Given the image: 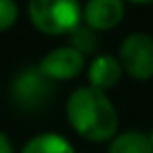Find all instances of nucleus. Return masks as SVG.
Returning a JSON list of instances; mask_svg holds the SVG:
<instances>
[{
	"instance_id": "obj_1",
	"label": "nucleus",
	"mask_w": 153,
	"mask_h": 153,
	"mask_svg": "<svg viewBox=\"0 0 153 153\" xmlns=\"http://www.w3.org/2000/svg\"><path fill=\"white\" fill-rule=\"evenodd\" d=\"M67 120L71 128L94 143L115 136L117 111L107 94L92 86H82L67 99Z\"/></svg>"
},
{
	"instance_id": "obj_2",
	"label": "nucleus",
	"mask_w": 153,
	"mask_h": 153,
	"mask_svg": "<svg viewBox=\"0 0 153 153\" xmlns=\"http://www.w3.org/2000/svg\"><path fill=\"white\" fill-rule=\"evenodd\" d=\"M27 15L34 27L48 36L71 34L82 23V7L78 0H30Z\"/></svg>"
},
{
	"instance_id": "obj_3",
	"label": "nucleus",
	"mask_w": 153,
	"mask_h": 153,
	"mask_svg": "<svg viewBox=\"0 0 153 153\" xmlns=\"http://www.w3.org/2000/svg\"><path fill=\"white\" fill-rule=\"evenodd\" d=\"M122 69L134 80L153 76V38L147 34H130L120 46Z\"/></svg>"
},
{
	"instance_id": "obj_4",
	"label": "nucleus",
	"mask_w": 153,
	"mask_h": 153,
	"mask_svg": "<svg viewBox=\"0 0 153 153\" xmlns=\"http://www.w3.org/2000/svg\"><path fill=\"white\" fill-rule=\"evenodd\" d=\"M11 92H13V99L19 103V107L36 109L44 101H48L53 92V80H48L38 67H30L15 78Z\"/></svg>"
},
{
	"instance_id": "obj_5",
	"label": "nucleus",
	"mask_w": 153,
	"mask_h": 153,
	"mask_svg": "<svg viewBox=\"0 0 153 153\" xmlns=\"http://www.w3.org/2000/svg\"><path fill=\"white\" fill-rule=\"evenodd\" d=\"M38 69L53 82L71 80L84 69V55L74 46H61L42 57Z\"/></svg>"
},
{
	"instance_id": "obj_6",
	"label": "nucleus",
	"mask_w": 153,
	"mask_h": 153,
	"mask_svg": "<svg viewBox=\"0 0 153 153\" xmlns=\"http://www.w3.org/2000/svg\"><path fill=\"white\" fill-rule=\"evenodd\" d=\"M124 0H88L82 9V21L94 32H107L124 19Z\"/></svg>"
},
{
	"instance_id": "obj_7",
	"label": "nucleus",
	"mask_w": 153,
	"mask_h": 153,
	"mask_svg": "<svg viewBox=\"0 0 153 153\" xmlns=\"http://www.w3.org/2000/svg\"><path fill=\"white\" fill-rule=\"evenodd\" d=\"M120 76H122V63H120V59H115L111 55H99L88 67L90 86L99 88L103 92L113 88L117 84Z\"/></svg>"
},
{
	"instance_id": "obj_8",
	"label": "nucleus",
	"mask_w": 153,
	"mask_h": 153,
	"mask_svg": "<svg viewBox=\"0 0 153 153\" xmlns=\"http://www.w3.org/2000/svg\"><path fill=\"white\" fill-rule=\"evenodd\" d=\"M21 153H76L71 143L55 132H44V134H36L34 138H30Z\"/></svg>"
},
{
	"instance_id": "obj_9",
	"label": "nucleus",
	"mask_w": 153,
	"mask_h": 153,
	"mask_svg": "<svg viewBox=\"0 0 153 153\" xmlns=\"http://www.w3.org/2000/svg\"><path fill=\"white\" fill-rule=\"evenodd\" d=\"M109 153H153V143L143 132H124L111 140Z\"/></svg>"
},
{
	"instance_id": "obj_10",
	"label": "nucleus",
	"mask_w": 153,
	"mask_h": 153,
	"mask_svg": "<svg viewBox=\"0 0 153 153\" xmlns=\"http://www.w3.org/2000/svg\"><path fill=\"white\" fill-rule=\"evenodd\" d=\"M71 46L78 48L82 55H88L97 48V32L90 30L88 25H78L71 34H69Z\"/></svg>"
},
{
	"instance_id": "obj_11",
	"label": "nucleus",
	"mask_w": 153,
	"mask_h": 153,
	"mask_svg": "<svg viewBox=\"0 0 153 153\" xmlns=\"http://www.w3.org/2000/svg\"><path fill=\"white\" fill-rule=\"evenodd\" d=\"M19 17L15 0H0V32H7Z\"/></svg>"
},
{
	"instance_id": "obj_12",
	"label": "nucleus",
	"mask_w": 153,
	"mask_h": 153,
	"mask_svg": "<svg viewBox=\"0 0 153 153\" xmlns=\"http://www.w3.org/2000/svg\"><path fill=\"white\" fill-rule=\"evenodd\" d=\"M0 153H15L13 145H11V140H9V136L4 132H0Z\"/></svg>"
},
{
	"instance_id": "obj_13",
	"label": "nucleus",
	"mask_w": 153,
	"mask_h": 153,
	"mask_svg": "<svg viewBox=\"0 0 153 153\" xmlns=\"http://www.w3.org/2000/svg\"><path fill=\"white\" fill-rule=\"evenodd\" d=\"M128 2H134V4H149L153 0H128Z\"/></svg>"
},
{
	"instance_id": "obj_14",
	"label": "nucleus",
	"mask_w": 153,
	"mask_h": 153,
	"mask_svg": "<svg viewBox=\"0 0 153 153\" xmlns=\"http://www.w3.org/2000/svg\"><path fill=\"white\" fill-rule=\"evenodd\" d=\"M149 138H151V143H153V130H151V134H149Z\"/></svg>"
}]
</instances>
